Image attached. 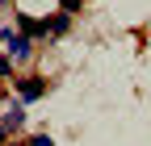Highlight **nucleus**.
<instances>
[{
	"mask_svg": "<svg viewBox=\"0 0 151 146\" xmlns=\"http://www.w3.org/2000/svg\"><path fill=\"white\" fill-rule=\"evenodd\" d=\"M42 92H46V84H42V79H21V84H17V96H21L25 104H29V100H38Z\"/></svg>",
	"mask_w": 151,
	"mask_h": 146,
	"instance_id": "f257e3e1",
	"label": "nucleus"
},
{
	"mask_svg": "<svg viewBox=\"0 0 151 146\" xmlns=\"http://www.w3.org/2000/svg\"><path fill=\"white\" fill-rule=\"evenodd\" d=\"M21 33H46V21H34V17H21Z\"/></svg>",
	"mask_w": 151,
	"mask_h": 146,
	"instance_id": "f03ea898",
	"label": "nucleus"
},
{
	"mask_svg": "<svg viewBox=\"0 0 151 146\" xmlns=\"http://www.w3.org/2000/svg\"><path fill=\"white\" fill-rule=\"evenodd\" d=\"M67 29V13H59V17H46V33H63Z\"/></svg>",
	"mask_w": 151,
	"mask_h": 146,
	"instance_id": "7ed1b4c3",
	"label": "nucleus"
},
{
	"mask_svg": "<svg viewBox=\"0 0 151 146\" xmlns=\"http://www.w3.org/2000/svg\"><path fill=\"white\" fill-rule=\"evenodd\" d=\"M21 121H25V113H21V108H13V113L4 117V125H9V130H17V125H21Z\"/></svg>",
	"mask_w": 151,
	"mask_h": 146,
	"instance_id": "20e7f679",
	"label": "nucleus"
},
{
	"mask_svg": "<svg viewBox=\"0 0 151 146\" xmlns=\"http://www.w3.org/2000/svg\"><path fill=\"white\" fill-rule=\"evenodd\" d=\"M0 75H9V59H4V54H0Z\"/></svg>",
	"mask_w": 151,
	"mask_h": 146,
	"instance_id": "39448f33",
	"label": "nucleus"
},
{
	"mask_svg": "<svg viewBox=\"0 0 151 146\" xmlns=\"http://www.w3.org/2000/svg\"><path fill=\"white\" fill-rule=\"evenodd\" d=\"M29 146H50V138H34V142H29Z\"/></svg>",
	"mask_w": 151,
	"mask_h": 146,
	"instance_id": "423d86ee",
	"label": "nucleus"
},
{
	"mask_svg": "<svg viewBox=\"0 0 151 146\" xmlns=\"http://www.w3.org/2000/svg\"><path fill=\"white\" fill-rule=\"evenodd\" d=\"M76 4H80V0H63V9H67V13H71V9H76Z\"/></svg>",
	"mask_w": 151,
	"mask_h": 146,
	"instance_id": "0eeeda50",
	"label": "nucleus"
}]
</instances>
